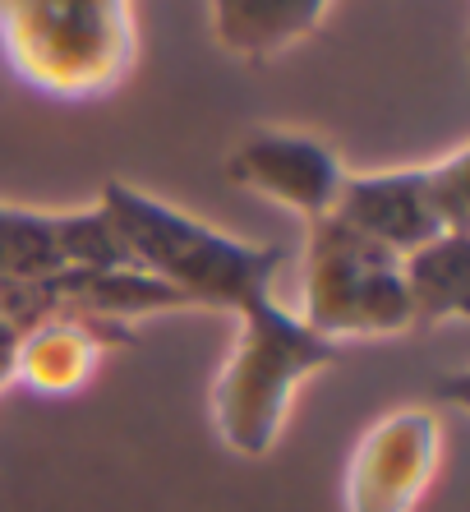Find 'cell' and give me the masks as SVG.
<instances>
[{"mask_svg": "<svg viewBox=\"0 0 470 512\" xmlns=\"http://www.w3.org/2000/svg\"><path fill=\"white\" fill-rule=\"evenodd\" d=\"M97 208L111 217L134 268L171 286L189 310H245L249 300L272 296L286 263L282 245L226 236L130 180H106Z\"/></svg>", "mask_w": 470, "mask_h": 512, "instance_id": "obj_1", "label": "cell"}, {"mask_svg": "<svg viewBox=\"0 0 470 512\" xmlns=\"http://www.w3.org/2000/svg\"><path fill=\"white\" fill-rule=\"evenodd\" d=\"M341 346L309 333L300 314L277 296L249 300L235 310V342L212 383V425L240 457H268L286 425L300 383L337 365Z\"/></svg>", "mask_w": 470, "mask_h": 512, "instance_id": "obj_2", "label": "cell"}, {"mask_svg": "<svg viewBox=\"0 0 470 512\" xmlns=\"http://www.w3.org/2000/svg\"><path fill=\"white\" fill-rule=\"evenodd\" d=\"M14 74L47 97H102L134 65L130 0H0Z\"/></svg>", "mask_w": 470, "mask_h": 512, "instance_id": "obj_3", "label": "cell"}, {"mask_svg": "<svg viewBox=\"0 0 470 512\" xmlns=\"http://www.w3.org/2000/svg\"><path fill=\"white\" fill-rule=\"evenodd\" d=\"M300 323L309 333L341 337H388L411 328L401 254L351 231L341 217L305 222V277H300Z\"/></svg>", "mask_w": 470, "mask_h": 512, "instance_id": "obj_4", "label": "cell"}, {"mask_svg": "<svg viewBox=\"0 0 470 512\" xmlns=\"http://www.w3.org/2000/svg\"><path fill=\"white\" fill-rule=\"evenodd\" d=\"M332 217L392 254H411L447 231H470V153L452 148L429 167L346 176Z\"/></svg>", "mask_w": 470, "mask_h": 512, "instance_id": "obj_5", "label": "cell"}, {"mask_svg": "<svg viewBox=\"0 0 470 512\" xmlns=\"http://www.w3.org/2000/svg\"><path fill=\"white\" fill-rule=\"evenodd\" d=\"M443 425L434 411L406 406L383 416L346 462V512H415L434 485Z\"/></svg>", "mask_w": 470, "mask_h": 512, "instance_id": "obj_6", "label": "cell"}, {"mask_svg": "<svg viewBox=\"0 0 470 512\" xmlns=\"http://www.w3.org/2000/svg\"><path fill=\"white\" fill-rule=\"evenodd\" d=\"M226 185L291 208L295 217H328L337 208V194L346 185V167H341L337 148L318 134H300V130H249L245 139L235 143L222 162Z\"/></svg>", "mask_w": 470, "mask_h": 512, "instance_id": "obj_7", "label": "cell"}, {"mask_svg": "<svg viewBox=\"0 0 470 512\" xmlns=\"http://www.w3.org/2000/svg\"><path fill=\"white\" fill-rule=\"evenodd\" d=\"M111 346H134V328L47 319L19 337V370H14V379L37 397H70L93 379L97 360Z\"/></svg>", "mask_w": 470, "mask_h": 512, "instance_id": "obj_8", "label": "cell"}, {"mask_svg": "<svg viewBox=\"0 0 470 512\" xmlns=\"http://www.w3.org/2000/svg\"><path fill=\"white\" fill-rule=\"evenodd\" d=\"M332 0H208L212 37L235 60L263 65L300 47L328 14Z\"/></svg>", "mask_w": 470, "mask_h": 512, "instance_id": "obj_9", "label": "cell"}, {"mask_svg": "<svg viewBox=\"0 0 470 512\" xmlns=\"http://www.w3.org/2000/svg\"><path fill=\"white\" fill-rule=\"evenodd\" d=\"M401 282L411 328L461 323L470 314V231H447L420 250L401 254Z\"/></svg>", "mask_w": 470, "mask_h": 512, "instance_id": "obj_10", "label": "cell"}, {"mask_svg": "<svg viewBox=\"0 0 470 512\" xmlns=\"http://www.w3.org/2000/svg\"><path fill=\"white\" fill-rule=\"evenodd\" d=\"M65 263V213H37L19 203H0V286L37 282Z\"/></svg>", "mask_w": 470, "mask_h": 512, "instance_id": "obj_11", "label": "cell"}, {"mask_svg": "<svg viewBox=\"0 0 470 512\" xmlns=\"http://www.w3.org/2000/svg\"><path fill=\"white\" fill-rule=\"evenodd\" d=\"M14 370H19V333L0 319V388L14 383Z\"/></svg>", "mask_w": 470, "mask_h": 512, "instance_id": "obj_12", "label": "cell"}]
</instances>
